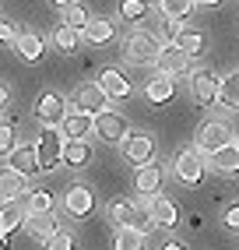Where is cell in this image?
I'll return each mask as SVG.
<instances>
[{
  "label": "cell",
  "instance_id": "3",
  "mask_svg": "<svg viewBox=\"0 0 239 250\" xmlns=\"http://www.w3.org/2000/svg\"><path fill=\"white\" fill-rule=\"evenodd\" d=\"M176 176L179 183H186V187H197V183L204 180V173H208V155H200L197 148H183V152L176 155Z\"/></svg>",
  "mask_w": 239,
  "mask_h": 250
},
{
  "label": "cell",
  "instance_id": "15",
  "mask_svg": "<svg viewBox=\"0 0 239 250\" xmlns=\"http://www.w3.org/2000/svg\"><path fill=\"white\" fill-rule=\"evenodd\" d=\"M25 215H28V208H21L18 201H4L0 205V243L4 247H11V232L18 226H25Z\"/></svg>",
  "mask_w": 239,
  "mask_h": 250
},
{
  "label": "cell",
  "instance_id": "37",
  "mask_svg": "<svg viewBox=\"0 0 239 250\" xmlns=\"http://www.w3.org/2000/svg\"><path fill=\"white\" fill-rule=\"evenodd\" d=\"M14 39H18V32H14V25L7 21V18H0V46H14Z\"/></svg>",
  "mask_w": 239,
  "mask_h": 250
},
{
  "label": "cell",
  "instance_id": "24",
  "mask_svg": "<svg viewBox=\"0 0 239 250\" xmlns=\"http://www.w3.org/2000/svg\"><path fill=\"white\" fill-rule=\"evenodd\" d=\"M176 95V81L173 78H165V74H155L144 85V99L148 103H155V106H162V103H169V99Z\"/></svg>",
  "mask_w": 239,
  "mask_h": 250
},
{
  "label": "cell",
  "instance_id": "1",
  "mask_svg": "<svg viewBox=\"0 0 239 250\" xmlns=\"http://www.w3.org/2000/svg\"><path fill=\"white\" fill-rule=\"evenodd\" d=\"M162 39L155 36V32L148 28H134L130 36L123 39V60L134 63V67H148V63H155L159 53H162Z\"/></svg>",
  "mask_w": 239,
  "mask_h": 250
},
{
  "label": "cell",
  "instance_id": "20",
  "mask_svg": "<svg viewBox=\"0 0 239 250\" xmlns=\"http://www.w3.org/2000/svg\"><path fill=\"white\" fill-rule=\"evenodd\" d=\"M148 211H151V219H155V226H165V229H173L179 222V208L169 201V197L155 194V197H148Z\"/></svg>",
  "mask_w": 239,
  "mask_h": 250
},
{
  "label": "cell",
  "instance_id": "21",
  "mask_svg": "<svg viewBox=\"0 0 239 250\" xmlns=\"http://www.w3.org/2000/svg\"><path fill=\"white\" fill-rule=\"evenodd\" d=\"M60 127H63V138H78V141H84V138L95 130V116L81 113V109H71V113H67V120H63Z\"/></svg>",
  "mask_w": 239,
  "mask_h": 250
},
{
  "label": "cell",
  "instance_id": "31",
  "mask_svg": "<svg viewBox=\"0 0 239 250\" xmlns=\"http://www.w3.org/2000/svg\"><path fill=\"white\" fill-rule=\"evenodd\" d=\"M144 14H148V4H144V0H120V18H123L127 25H138Z\"/></svg>",
  "mask_w": 239,
  "mask_h": 250
},
{
  "label": "cell",
  "instance_id": "18",
  "mask_svg": "<svg viewBox=\"0 0 239 250\" xmlns=\"http://www.w3.org/2000/svg\"><path fill=\"white\" fill-rule=\"evenodd\" d=\"M25 229H28L32 240H42V243H46L49 236H57L60 222H57L53 211H39V215H25Z\"/></svg>",
  "mask_w": 239,
  "mask_h": 250
},
{
  "label": "cell",
  "instance_id": "36",
  "mask_svg": "<svg viewBox=\"0 0 239 250\" xmlns=\"http://www.w3.org/2000/svg\"><path fill=\"white\" fill-rule=\"evenodd\" d=\"M221 222H225V229H229V232H239V201H236V205H229L225 211H221Z\"/></svg>",
  "mask_w": 239,
  "mask_h": 250
},
{
  "label": "cell",
  "instance_id": "16",
  "mask_svg": "<svg viewBox=\"0 0 239 250\" xmlns=\"http://www.w3.org/2000/svg\"><path fill=\"white\" fill-rule=\"evenodd\" d=\"M99 88L106 92L109 99H130L134 95V85L127 81V74L116 71V67H106V71L99 74Z\"/></svg>",
  "mask_w": 239,
  "mask_h": 250
},
{
  "label": "cell",
  "instance_id": "5",
  "mask_svg": "<svg viewBox=\"0 0 239 250\" xmlns=\"http://www.w3.org/2000/svg\"><path fill=\"white\" fill-rule=\"evenodd\" d=\"M225 145H232V127L225 124V120H211V124H204L200 127V134H197V152L200 155H215V152H221Z\"/></svg>",
  "mask_w": 239,
  "mask_h": 250
},
{
  "label": "cell",
  "instance_id": "25",
  "mask_svg": "<svg viewBox=\"0 0 239 250\" xmlns=\"http://www.w3.org/2000/svg\"><path fill=\"white\" fill-rule=\"evenodd\" d=\"M88 162H92V148H88V141L67 138V145H63V166H71V169H84Z\"/></svg>",
  "mask_w": 239,
  "mask_h": 250
},
{
  "label": "cell",
  "instance_id": "7",
  "mask_svg": "<svg viewBox=\"0 0 239 250\" xmlns=\"http://www.w3.org/2000/svg\"><path fill=\"white\" fill-rule=\"evenodd\" d=\"M71 106L81 109V113H88V116H99V113L109 109V95L99 85H78L74 95H71Z\"/></svg>",
  "mask_w": 239,
  "mask_h": 250
},
{
  "label": "cell",
  "instance_id": "40",
  "mask_svg": "<svg viewBox=\"0 0 239 250\" xmlns=\"http://www.w3.org/2000/svg\"><path fill=\"white\" fill-rule=\"evenodd\" d=\"M49 4H53V7H63V11H67L71 4H78V0H49Z\"/></svg>",
  "mask_w": 239,
  "mask_h": 250
},
{
  "label": "cell",
  "instance_id": "2",
  "mask_svg": "<svg viewBox=\"0 0 239 250\" xmlns=\"http://www.w3.org/2000/svg\"><path fill=\"white\" fill-rule=\"evenodd\" d=\"M109 219L120 226V229H138V232H148L155 229V219H151V211L144 208V205H138L134 197H123V201H113V208H109Z\"/></svg>",
  "mask_w": 239,
  "mask_h": 250
},
{
  "label": "cell",
  "instance_id": "41",
  "mask_svg": "<svg viewBox=\"0 0 239 250\" xmlns=\"http://www.w3.org/2000/svg\"><path fill=\"white\" fill-rule=\"evenodd\" d=\"M197 4H200V7H218L221 0H197Z\"/></svg>",
  "mask_w": 239,
  "mask_h": 250
},
{
  "label": "cell",
  "instance_id": "32",
  "mask_svg": "<svg viewBox=\"0 0 239 250\" xmlns=\"http://www.w3.org/2000/svg\"><path fill=\"white\" fill-rule=\"evenodd\" d=\"M116 250H144V232L123 226V229L116 232Z\"/></svg>",
  "mask_w": 239,
  "mask_h": 250
},
{
  "label": "cell",
  "instance_id": "38",
  "mask_svg": "<svg viewBox=\"0 0 239 250\" xmlns=\"http://www.w3.org/2000/svg\"><path fill=\"white\" fill-rule=\"evenodd\" d=\"M7 103H11V88L4 85V81H0V113L7 109Z\"/></svg>",
  "mask_w": 239,
  "mask_h": 250
},
{
  "label": "cell",
  "instance_id": "11",
  "mask_svg": "<svg viewBox=\"0 0 239 250\" xmlns=\"http://www.w3.org/2000/svg\"><path fill=\"white\" fill-rule=\"evenodd\" d=\"M155 67L165 78H179V74H190V57H186L176 42H165L162 53H159V60H155Z\"/></svg>",
  "mask_w": 239,
  "mask_h": 250
},
{
  "label": "cell",
  "instance_id": "6",
  "mask_svg": "<svg viewBox=\"0 0 239 250\" xmlns=\"http://www.w3.org/2000/svg\"><path fill=\"white\" fill-rule=\"evenodd\" d=\"M218 85H221V81H218L215 71H208V67L194 71V74H190V95H194V103L204 106V109L215 106V103H218Z\"/></svg>",
  "mask_w": 239,
  "mask_h": 250
},
{
  "label": "cell",
  "instance_id": "19",
  "mask_svg": "<svg viewBox=\"0 0 239 250\" xmlns=\"http://www.w3.org/2000/svg\"><path fill=\"white\" fill-rule=\"evenodd\" d=\"M208 169H215L218 176H236L239 173V145L232 141V145L221 148V152H215L208 159Z\"/></svg>",
  "mask_w": 239,
  "mask_h": 250
},
{
  "label": "cell",
  "instance_id": "29",
  "mask_svg": "<svg viewBox=\"0 0 239 250\" xmlns=\"http://www.w3.org/2000/svg\"><path fill=\"white\" fill-rule=\"evenodd\" d=\"M53 46L60 49V53H74V49L81 46V32L71 28V25H60V28L53 32Z\"/></svg>",
  "mask_w": 239,
  "mask_h": 250
},
{
  "label": "cell",
  "instance_id": "30",
  "mask_svg": "<svg viewBox=\"0 0 239 250\" xmlns=\"http://www.w3.org/2000/svg\"><path fill=\"white\" fill-rule=\"evenodd\" d=\"M63 25H71V28H78V32H84L92 25V14H88V7L84 4H71L63 11Z\"/></svg>",
  "mask_w": 239,
  "mask_h": 250
},
{
  "label": "cell",
  "instance_id": "27",
  "mask_svg": "<svg viewBox=\"0 0 239 250\" xmlns=\"http://www.w3.org/2000/svg\"><path fill=\"white\" fill-rule=\"evenodd\" d=\"M113 36H116V25H113L109 18H92V25L81 32V39L92 42V46H106Z\"/></svg>",
  "mask_w": 239,
  "mask_h": 250
},
{
  "label": "cell",
  "instance_id": "9",
  "mask_svg": "<svg viewBox=\"0 0 239 250\" xmlns=\"http://www.w3.org/2000/svg\"><path fill=\"white\" fill-rule=\"evenodd\" d=\"M123 155L134 162V166H148L155 159V138L148 130H130L127 141H123Z\"/></svg>",
  "mask_w": 239,
  "mask_h": 250
},
{
  "label": "cell",
  "instance_id": "33",
  "mask_svg": "<svg viewBox=\"0 0 239 250\" xmlns=\"http://www.w3.org/2000/svg\"><path fill=\"white\" fill-rule=\"evenodd\" d=\"M18 148V130L11 120H0V155H11Z\"/></svg>",
  "mask_w": 239,
  "mask_h": 250
},
{
  "label": "cell",
  "instance_id": "26",
  "mask_svg": "<svg viewBox=\"0 0 239 250\" xmlns=\"http://www.w3.org/2000/svg\"><path fill=\"white\" fill-rule=\"evenodd\" d=\"M194 7H197V0H159V14L165 21H186L194 14Z\"/></svg>",
  "mask_w": 239,
  "mask_h": 250
},
{
  "label": "cell",
  "instance_id": "13",
  "mask_svg": "<svg viewBox=\"0 0 239 250\" xmlns=\"http://www.w3.org/2000/svg\"><path fill=\"white\" fill-rule=\"evenodd\" d=\"M63 205H67V211H71L74 219H88L95 211V194L84 187V183H74V187L63 194Z\"/></svg>",
  "mask_w": 239,
  "mask_h": 250
},
{
  "label": "cell",
  "instance_id": "42",
  "mask_svg": "<svg viewBox=\"0 0 239 250\" xmlns=\"http://www.w3.org/2000/svg\"><path fill=\"white\" fill-rule=\"evenodd\" d=\"M236 145H239V138H236Z\"/></svg>",
  "mask_w": 239,
  "mask_h": 250
},
{
  "label": "cell",
  "instance_id": "28",
  "mask_svg": "<svg viewBox=\"0 0 239 250\" xmlns=\"http://www.w3.org/2000/svg\"><path fill=\"white\" fill-rule=\"evenodd\" d=\"M218 103L225 106V109H239V71L229 74V78H221V85H218Z\"/></svg>",
  "mask_w": 239,
  "mask_h": 250
},
{
  "label": "cell",
  "instance_id": "22",
  "mask_svg": "<svg viewBox=\"0 0 239 250\" xmlns=\"http://www.w3.org/2000/svg\"><path fill=\"white\" fill-rule=\"evenodd\" d=\"M186 57H200L208 53V36H204L200 28H176V39H173Z\"/></svg>",
  "mask_w": 239,
  "mask_h": 250
},
{
  "label": "cell",
  "instance_id": "35",
  "mask_svg": "<svg viewBox=\"0 0 239 250\" xmlns=\"http://www.w3.org/2000/svg\"><path fill=\"white\" fill-rule=\"evenodd\" d=\"M46 250H74V232L71 229H57V236L46 240Z\"/></svg>",
  "mask_w": 239,
  "mask_h": 250
},
{
  "label": "cell",
  "instance_id": "4",
  "mask_svg": "<svg viewBox=\"0 0 239 250\" xmlns=\"http://www.w3.org/2000/svg\"><path fill=\"white\" fill-rule=\"evenodd\" d=\"M63 145H67V138L60 134L57 127H42V134H39V141H36V152H39L42 173H49L57 162H63Z\"/></svg>",
  "mask_w": 239,
  "mask_h": 250
},
{
  "label": "cell",
  "instance_id": "23",
  "mask_svg": "<svg viewBox=\"0 0 239 250\" xmlns=\"http://www.w3.org/2000/svg\"><path fill=\"white\" fill-rule=\"evenodd\" d=\"M21 194H32L28 190V176L14 173V169H4L0 173V201H18Z\"/></svg>",
  "mask_w": 239,
  "mask_h": 250
},
{
  "label": "cell",
  "instance_id": "8",
  "mask_svg": "<svg viewBox=\"0 0 239 250\" xmlns=\"http://www.w3.org/2000/svg\"><path fill=\"white\" fill-rule=\"evenodd\" d=\"M67 103H63V95H57V92H42L39 95V103H36V120L42 124V127H57V124H63L67 120Z\"/></svg>",
  "mask_w": 239,
  "mask_h": 250
},
{
  "label": "cell",
  "instance_id": "14",
  "mask_svg": "<svg viewBox=\"0 0 239 250\" xmlns=\"http://www.w3.org/2000/svg\"><path fill=\"white\" fill-rule=\"evenodd\" d=\"M162 166L148 162V166H138V173H134V190H138L141 197H155L162 194Z\"/></svg>",
  "mask_w": 239,
  "mask_h": 250
},
{
  "label": "cell",
  "instance_id": "12",
  "mask_svg": "<svg viewBox=\"0 0 239 250\" xmlns=\"http://www.w3.org/2000/svg\"><path fill=\"white\" fill-rule=\"evenodd\" d=\"M7 169L21 173V176H36V173H42L36 145H18V148H14V152L7 155Z\"/></svg>",
  "mask_w": 239,
  "mask_h": 250
},
{
  "label": "cell",
  "instance_id": "34",
  "mask_svg": "<svg viewBox=\"0 0 239 250\" xmlns=\"http://www.w3.org/2000/svg\"><path fill=\"white\" fill-rule=\"evenodd\" d=\"M39 211H53V194L49 190H32L28 194V215H39Z\"/></svg>",
  "mask_w": 239,
  "mask_h": 250
},
{
  "label": "cell",
  "instance_id": "10",
  "mask_svg": "<svg viewBox=\"0 0 239 250\" xmlns=\"http://www.w3.org/2000/svg\"><path fill=\"white\" fill-rule=\"evenodd\" d=\"M95 134H99L102 141H109V145H123L127 134H130V127H127V120H123L120 113L106 109V113L95 116Z\"/></svg>",
  "mask_w": 239,
  "mask_h": 250
},
{
  "label": "cell",
  "instance_id": "39",
  "mask_svg": "<svg viewBox=\"0 0 239 250\" xmlns=\"http://www.w3.org/2000/svg\"><path fill=\"white\" fill-rule=\"evenodd\" d=\"M162 250H186L179 240H169V243H162Z\"/></svg>",
  "mask_w": 239,
  "mask_h": 250
},
{
  "label": "cell",
  "instance_id": "17",
  "mask_svg": "<svg viewBox=\"0 0 239 250\" xmlns=\"http://www.w3.org/2000/svg\"><path fill=\"white\" fill-rule=\"evenodd\" d=\"M42 49H46V42H42V36L39 32H18V39H14V53H18V60H25V63H36V60H42Z\"/></svg>",
  "mask_w": 239,
  "mask_h": 250
}]
</instances>
